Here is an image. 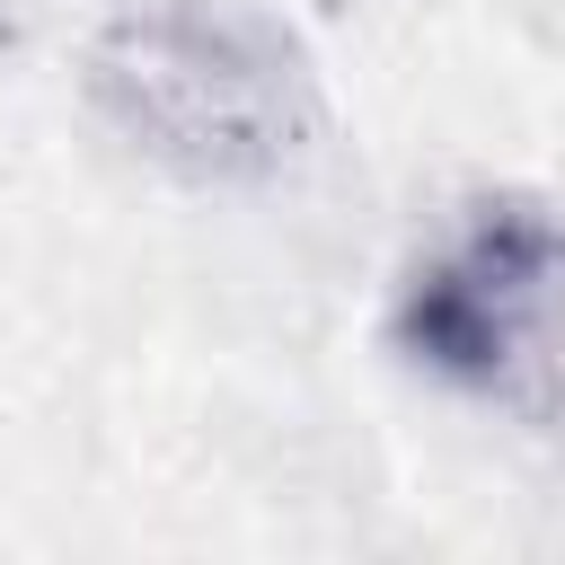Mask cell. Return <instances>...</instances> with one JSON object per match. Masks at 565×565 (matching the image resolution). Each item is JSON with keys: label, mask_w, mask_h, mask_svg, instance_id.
<instances>
[{"label": "cell", "mask_w": 565, "mask_h": 565, "mask_svg": "<svg viewBox=\"0 0 565 565\" xmlns=\"http://www.w3.org/2000/svg\"><path fill=\"white\" fill-rule=\"evenodd\" d=\"M397 344L503 415L565 424V221L530 194H477L415 256Z\"/></svg>", "instance_id": "1"}, {"label": "cell", "mask_w": 565, "mask_h": 565, "mask_svg": "<svg viewBox=\"0 0 565 565\" xmlns=\"http://www.w3.org/2000/svg\"><path fill=\"white\" fill-rule=\"evenodd\" d=\"M88 88L141 159H159L194 185L274 177L309 124L300 79L265 44H247L238 26L203 18L194 0L124 9V26L88 62Z\"/></svg>", "instance_id": "2"}, {"label": "cell", "mask_w": 565, "mask_h": 565, "mask_svg": "<svg viewBox=\"0 0 565 565\" xmlns=\"http://www.w3.org/2000/svg\"><path fill=\"white\" fill-rule=\"evenodd\" d=\"M124 9H168V0H124Z\"/></svg>", "instance_id": "3"}]
</instances>
